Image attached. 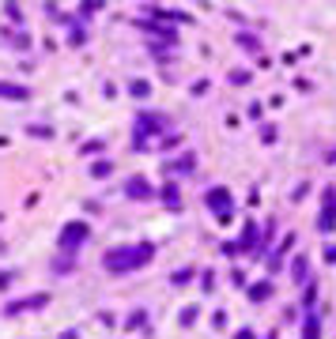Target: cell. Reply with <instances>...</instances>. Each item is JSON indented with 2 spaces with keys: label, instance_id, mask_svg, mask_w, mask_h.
Masks as SVG:
<instances>
[{
  "label": "cell",
  "instance_id": "cell-1",
  "mask_svg": "<svg viewBox=\"0 0 336 339\" xmlns=\"http://www.w3.org/2000/svg\"><path fill=\"white\" fill-rule=\"evenodd\" d=\"M148 256H151V249H136V253H129V249H121V253H110V256H106V268H113V271H117V268H125V271H129V268L143 264V260H148Z\"/></svg>",
  "mask_w": 336,
  "mask_h": 339
},
{
  "label": "cell",
  "instance_id": "cell-2",
  "mask_svg": "<svg viewBox=\"0 0 336 339\" xmlns=\"http://www.w3.org/2000/svg\"><path fill=\"white\" fill-rule=\"evenodd\" d=\"M83 238H87V226H83V222H72V226L64 230V234H61V245L76 249V241H83Z\"/></svg>",
  "mask_w": 336,
  "mask_h": 339
},
{
  "label": "cell",
  "instance_id": "cell-3",
  "mask_svg": "<svg viewBox=\"0 0 336 339\" xmlns=\"http://www.w3.org/2000/svg\"><path fill=\"white\" fill-rule=\"evenodd\" d=\"M0 94H8V98H23V87H4V83H0Z\"/></svg>",
  "mask_w": 336,
  "mask_h": 339
}]
</instances>
